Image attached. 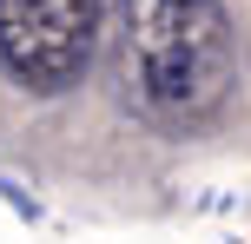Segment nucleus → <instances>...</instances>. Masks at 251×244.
Listing matches in <instances>:
<instances>
[{"mask_svg": "<svg viewBox=\"0 0 251 244\" xmlns=\"http://www.w3.org/2000/svg\"><path fill=\"white\" fill-rule=\"evenodd\" d=\"M106 33V0H0V66L20 92L60 99L86 79Z\"/></svg>", "mask_w": 251, "mask_h": 244, "instance_id": "2", "label": "nucleus"}, {"mask_svg": "<svg viewBox=\"0 0 251 244\" xmlns=\"http://www.w3.org/2000/svg\"><path fill=\"white\" fill-rule=\"evenodd\" d=\"M126 99L165 132H192L225 106L238 46L218 0H113Z\"/></svg>", "mask_w": 251, "mask_h": 244, "instance_id": "1", "label": "nucleus"}]
</instances>
